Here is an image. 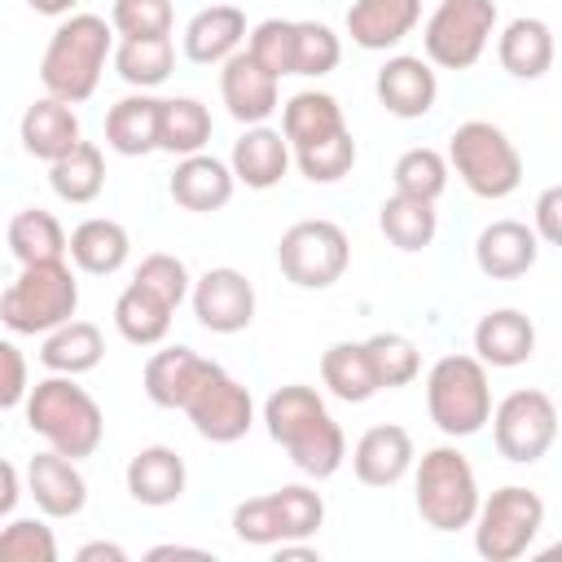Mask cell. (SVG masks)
Segmentation results:
<instances>
[{
	"instance_id": "obj_1",
	"label": "cell",
	"mask_w": 562,
	"mask_h": 562,
	"mask_svg": "<svg viewBox=\"0 0 562 562\" xmlns=\"http://www.w3.org/2000/svg\"><path fill=\"white\" fill-rule=\"evenodd\" d=\"M263 426H268V439L285 448L294 470L307 479H329L347 461V435L316 386H303V382L277 386L263 400Z\"/></svg>"
},
{
	"instance_id": "obj_2",
	"label": "cell",
	"mask_w": 562,
	"mask_h": 562,
	"mask_svg": "<svg viewBox=\"0 0 562 562\" xmlns=\"http://www.w3.org/2000/svg\"><path fill=\"white\" fill-rule=\"evenodd\" d=\"M114 53V26L101 13H66L57 31L44 44L40 57V83L57 101H88L105 75V61Z\"/></svg>"
},
{
	"instance_id": "obj_3",
	"label": "cell",
	"mask_w": 562,
	"mask_h": 562,
	"mask_svg": "<svg viewBox=\"0 0 562 562\" xmlns=\"http://www.w3.org/2000/svg\"><path fill=\"white\" fill-rule=\"evenodd\" d=\"M22 413H26V426L61 457L70 461H83L101 448L105 439V413L101 404L66 373H48L40 378L26 400H22Z\"/></svg>"
},
{
	"instance_id": "obj_4",
	"label": "cell",
	"mask_w": 562,
	"mask_h": 562,
	"mask_svg": "<svg viewBox=\"0 0 562 562\" xmlns=\"http://www.w3.org/2000/svg\"><path fill=\"white\" fill-rule=\"evenodd\" d=\"M443 158H448V171H457V180L483 202H501L522 184V154L509 140V132L496 127L492 119L457 123Z\"/></svg>"
},
{
	"instance_id": "obj_5",
	"label": "cell",
	"mask_w": 562,
	"mask_h": 562,
	"mask_svg": "<svg viewBox=\"0 0 562 562\" xmlns=\"http://www.w3.org/2000/svg\"><path fill=\"white\" fill-rule=\"evenodd\" d=\"M413 505L426 527L435 531H461L474 522L479 509V474L470 457L452 443L426 448L413 461Z\"/></svg>"
},
{
	"instance_id": "obj_6",
	"label": "cell",
	"mask_w": 562,
	"mask_h": 562,
	"mask_svg": "<svg viewBox=\"0 0 562 562\" xmlns=\"http://www.w3.org/2000/svg\"><path fill=\"white\" fill-rule=\"evenodd\" d=\"M79 312V281L66 259H44V263H22L18 281L0 294V321L13 334H48L66 325Z\"/></svg>"
},
{
	"instance_id": "obj_7",
	"label": "cell",
	"mask_w": 562,
	"mask_h": 562,
	"mask_svg": "<svg viewBox=\"0 0 562 562\" xmlns=\"http://www.w3.org/2000/svg\"><path fill=\"white\" fill-rule=\"evenodd\" d=\"M426 413L448 439H470L492 417V382L479 356H439L426 373Z\"/></svg>"
},
{
	"instance_id": "obj_8",
	"label": "cell",
	"mask_w": 562,
	"mask_h": 562,
	"mask_svg": "<svg viewBox=\"0 0 562 562\" xmlns=\"http://www.w3.org/2000/svg\"><path fill=\"white\" fill-rule=\"evenodd\" d=\"M470 527H474V553L483 562H514L536 544L544 527V501L522 483H505L492 496H479Z\"/></svg>"
},
{
	"instance_id": "obj_9",
	"label": "cell",
	"mask_w": 562,
	"mask_h": 562,
	"mask_svg": "<svg viewBox=\"0 0 562 562\" xmlns=\"http://www.w3.org/2000/svg\"><path fill=\"white\" fill-rule=\"evenodd\" d=\"M496 0H439L422 26V57L439 70H470L496 35Z\"/></svg>"
},
{
	"instance_id": "obj_10",
	"label": "cell",
	"mask_w": 562,
	"mask_h": 562,
	"mask_svg": "<svg viewBox=\"0 0 562 562\" xmlns=\"http://www.w3.org/2000/svg\"><path fill=\"white\" fill-rule=\"evenodd\" d=\"M351 263V241L334 220H299L277 241V268L299 290H329Z\"/></svg>"
},
{
	"instance_id": "obj_11",
	"label": "cell",
	"mask_w": 562,
	"mask_h": 562,
	"mask_svg": "<svg viewBox=\"0 0 562 562\" xmlns=\"http://www.w3.org/2000/svg\"><path fill=\"white\" fill-rule=\"evenodd\" d=\"M492 443L514 465H536L558 439V404L540 386H518L492 404Z\"/></svg>"
},
{
	"instance_id": "obj_12",
	"label": "cell",
	"mask_w": 562,
	"mask_h": 562,
	"mask_svg": "<svg viewBox=\"0 0 562 562\" xmlns=\"http://www.w3.org/2000/svg\"><path fill=\"white\" fill-rule=\"evenodd\" d=\"M180 413L193 422V430H198L206 443H237V439H246L250 426H255V400H250L246 382H237L224 364H215V369L193 386V395L184 400Z\"/></svg>"
},
{
	"instance_id": "obj_13",
	"label": "cell",
	"mask_w": 562,
	"mask_h": 562,
	"mask_svg": "<svg viewBox=\"0 0 562 562\" xmlns=\"http://www.w3.org/2000/svg\"><path fill=\"white\" fill-rule=\"evenodd\" d=\"M189 303L198 325L211 334H241L255 321V285L237 268H206L189 285Z\"/></svg>"
},
{
	"instance_id": "obj_14",
	"label": "cell",
	"mask_w": 562,
	"mask_h": 562,
	"mask_svg": "<svg viewBox=\"0 0 562 562\" xmlns=\"http://www.w3.org/2000/svg\"><path fill=\"white\" fill-rule=\"evenodd\" d=\"M220 101L241 127L268 123L281 110V79L268 75L246 48H237L228 61H220Z\"/></svg>"
},
{
	"instance_id": "obj_15",
	"label": "cell",
	"mask_w": 562,
	"mask_h": 562,
	"mask_svg": "<svg viewBox=\"0 0 562 562\" xmlns=\"http://www.w3.org/2000/svg\"><path fill=\"white\" fill-rule=\"evenodd\" d=\"M22 492L35 501V509L44 518H75L83 514L88 505V479L79 470V461L44 448L26 461V474H22Z\"/></svg>"
},
{
	"instance_id": "obj_16",
	"label": "cell",
	"mask_w": 562,
	"mask_h": 562,
	"mask_svg": "<svg viewBox=\"0 0 562 562\" xmlns=\"http://www.w3.org/2000/svg\"><path fill=\"white\" fill-rule=\"evenodd\" d=\"M373 92H378V105L395 119H422L435 110L439 101V75L426 57H413V53H395L382 61L378 79H373Z\"/></svg>"
},
{
	"instance_id": "obj_17",
	"label": "cell",
	"mask_w": 562,
	"mask_h": 562,
	"mask_svg": "<svg viewBox=\"0 0 562 562\" xmlns=\"http://www.w3.org/2000/svg\"><path fill=\"white\" fill-rule=\"evenodd\" d=\"M233 189H237V180H233L228 162H224V158H215V154H206V149L184 154V158L176 162L171 180H167L171 202H176V206H184V211H193V215L224 211V206L233 202Z\"/></svg>"
},
{
	"instance_id": "obj_18",
	"label": "cell",
	"mask_w": 562,
	"mask_h": 562,
	"mask_svg": "<svg viewBox=\"0 0 562 562\" xmlns=\"http://www.w3.org/2000/svg\"><path fill=\"white\" fill-rule=\"evenodd\" d=\"M417 461V448H413V435L395 422H382V426H369L356 448H351V470L364 487H395Z\"/></svg>"
},
{
	"instance_id": "obj_19",
	"label": "cell",
	"mask_w": 562,
	"mask_h": 562,
	"mask_svg": "<svg viewBox=\"0 0 562 562\" xmlns=\"http://www.w3.org/2000/svg\"><path fill=\"white\" fill-rule=\"evenodd\" d=\"M540 259V237L531 233V224L522 220H492L479 237H474V263L483 277L492 281H514L527 277Z\"/></svg>"
},
{
	"instance_id": "obj_20",
	"label": "cell",
	"mask_w": 562,
	"mask_h": 562,
	"mask_svg": "<svg viewBox=\"0 0 562 562\" xmlns=\"http://www.w3.org/2000/svg\"><path fill=\"white\" fill-rule=\"evenodd\" d=\"M123 483H127V496L136 505H149V509H162V505H176L184 496V483H189V470H184V457L167 443H145L132 452L127 470H123Z\"/></svg>"
},
{
	"instance_id": "obj_21",
	"label": "cell",
	"mask_w": 562,
	"mask_h": 562,
	"mask_svg": "<svg viewBox=\"0 0 562 562\" xmlns=\"http://www.w3.org/2000/svg\"><path fill=\"white\" fill-rule=\"evenodd\" d=\"M422 22V0H351L347 9V35L356 48L386 53L400 48Z\"/></svg>"
},
{
	"instance_id": "obj_22",
	"label": "cell",
	"mask_w": 562,
	"mask_h": 562,
	"mask_svg": "<svg viewBox=\"0 0 562 562\" xmlns=\"http://www.w3.org/2000/svg\"><path fill=\"white\" fill-rule=\"evenodd\" d=\"M228 171L237 184L263 193V189H277L290 171V145L281 136V127H268V123H250L237 140H233V154H228Z\"/></svg>"
},
{
	"instance_id": "obj_23",
	"label": "cell",
	"mask_w": 562,
	"mask_h": 562,
	"mask_svg": "<svg viewBox=\"0 0 562 562\" xmlns=\"http://www.w3.org/2000/svg\"><path fill=\"white\" fill-rule=\"evenodd\" d=\"M474 356L487 369H518L536 356V325L518 307H492L474 325Z\"/></svg>"
},
{
	"instance_id": "obj_24",
	"label": "cell",
	"mask_w": 562,
	"mask_h": 562,
	"mask_svg": "<svg viewBox=\"0 0 562 562\" xmlns=\"http://www.w3.org/2000/svg\"><path fill=\"white\" fill-rule=\"evenodd\" d=\"M246 44V13L237 4H206L184 22L180 48L198 66H220Z\"/></svg>"
},
{
	"instance_id": "obj_25",
	"label": "cell",
	"mask_w": 562,
	"mask_h": 562,
	"mask_svg": "<svg viewBox=\"0 0 562 562\" xmlns=\"http://www.w3.org/2000/svg\"><path fill=\"white\" fill-rule=\"evenodd\" d=\"M215 369V360L198 356L193 347H162L145 360V373H140V386L149 395V404L158 408H184V400L193 395V386Z\"/></svg>"
},
{
	"instance_id": "obj_26",
	"label": "cell",
	"mask_w": 562,
	"mask_h": 562,
	"mask_svg": "<svg viewBox=\"0 0 562 562\" xmlns=\"http://www.w3.org/2000/svg\"><path fill=\"white\" fill-rule=\"evenodd\" d=\"M66 255L88 277H114L132 255V233L110 215H92L66 233Z\"/></svg>"
},
{
	"instance_id": "obj_27",
	"label": "cell",
	"mask_w": 562,
	"mask_h": 562,
	"mask_svg": "<svg viewBox=\"0 0 562 562\" xmlns=\"http://www.w3.org/2000/svg\"><path fill=\"white\" fill-rule=\"evenodd\" d=\"M496 61L514 79H544L553 66V26L544 18H509L496 35Z\"/></svg>"
},
{
	"instance_id": "obj_28",
	"label": "cell",
	"mask_w": 562,
	"mask_h": 562,
	"mask_svg": "<svg viewBox=\"0 0 562 562\" xmlns=\"http://www.w3.org/2000/svg\"><path fill=\"white\" fill-rule=\"evenodd\" d=\"M18 136H22V149L40 162H53L61 158L75 140H83L79 132V114L70 101H57V97H40L22 110V123H18Z\"/></svg>"
},
{
	"instance_id": "obj_29",
	"label": "cell",
	"mask_w": 562,
	"mask_h": 562,
	"mask_svg": "<svg viewBox=\"0 0 562 562\" xmlns=\"http://www.w3.org/2000/svg\"><path fill=\"white\" fill-rule=\"evenodd\" d=\"M158 105L154 92H127L105 110V149L123 158H145L158 149Z\"/></svg>"
},
{
	"instance_id": "obj_30",
	"label": "cell",
	"mask_w": 562,
	"mask_h": 562,
	"mask_svg": "<svg viewBox=\"0 0 562 562\" xmlns=\"http://www.w3.org/2000/svg\"><path fill=\"white\" fill-rule=\"evenodd\" d=\"M347 132V114L338 105L334 92H321V88H303L294 92L285 105H281V136L294 149H307V145H321L329 136Z\"/></svg>"
},
{
	"instance_id": "obj_31",
	"label": "cell",
	"mask_w": 562,
	"mask_h": 562,
	"mask_svg": "<svg viewBox=\"0 0 562 562\" xmlns=\"http://www.w3.org/2000/svg\"><path fill=\"white\" fill-rule=\"evenodd\" d=\"M101 356H105L101 329H97L92 321H75V316H70L66 325L48 329L44 342H40V364H44L48 373H66V378L92 373V369L101 364Z\"/></svg>"
},
{
	"instance_id": "obj_32",
	"label": "cell",
	"mask_w": 562,
	"mask_h": 562,
	"mask_svg": "<svg viewBox=\"0 0 562 562\" xmlns=\"http://www.w3.org/2000/svg\"><path fill=\"white\" fill-rule=\"evenodd\" d=\"M321 382H325V391H329L334 400H342V404H364V400H373V395L382 391L364 342H351V338L329 342V347L321 351Z\"/></svg>"
},
{
	"instance_id": "obj_33",
	"label": "cell",
	"mask_w": 562,
	"mask_h": 562,
	"mask_svg": "<svg viewBox=\"0 0 562 562\" xmlns=\"http://www.w3.org/2000/svg\"><path fill=\"white\" fill-rule=\"evenodd\" d=\"M48 184L70 206L97 202L101 189H105V154H101V145L97 140H75L61 158L48 162Z\"/></svg>"
},
{
	"instance_id": "obj_34",
	"label": "cell",
	"mask_w": 562,
	"mask_h": 562,
	"mask_svg": "<svg viewBox=\"0 0 562 562\" xmlns=\"http://www.w3.org/2000/svg\"><path fill=\"white\" fill-rule=\"evenodd\" d=\"M378 228H382V237H386L395 250L413 255V250H426V246L435 241V233H439V211H435V202H426V198L391 193V198L378 206Z\"/></svg>"
},
{
	"instance_id": "obj_35",
	"label": "cell",
	"mask_w": 562,
	"mask_h": 562,
	"mask_svg": "<svg viewBox=\"0 0 562 562\" xmlns=\"http://www.w3.org/2000/svg\"><path fill=\"white\" fill-rule=\"evenodd\" d=\"M171 316H176V307H167L140 281H127V290L114 299V329L132 347H158L167 338V329H171Z\"/></svg>"
},
{
	"instance_id": "obj_36",
	"label": "cell",
	"mask_w": 562,
	"mask_h": 562,
	"mask_svg": "<svg viewBox=\"0 0 562 562\" xmlns=\"http://www.w3.org/2000/svg\"><path fill=\"white\" fill-rule=\"evenodd\" d=\"M110 61H114V70H119V79H123L127 88L149 92V88H158V83L171 75V66H176V44H171V35L119 40L114 53H110Z\"/></svg>"
},
{
	"instance_id": "obj_37",
	"label": "cell",
	"mask_w": 562,
	"mask_h": 562,
	"mask_svg": "<svg viewBox=\"0 0 562 562\" xmlns=\"http://www.w3.org/2000/svg\"><path fill=\"white\" fill-rule=\"evenodd\" d=\"M211 140V110L198 97H162L158 105V149L162 154H198Z\"/></svg>"
},
{
	"instance_id": "obj_38",
	"label": "cell",
	"mask_w": 562,
	"mask_h": 562,
	"mask_svg": "<svg viewBox=\"0 0 562 562\" xmlns=\"http://www.w3.org/2000/svg\"><path fill=\"white\" fill-rule=\"evenodd\" d=\"M9 250L18 263H44V259H66V228L53 211L26 206L9 220Z\"/></svg>"
},
{
	"instance_id": "obj_39",
	"label": "cell",
	"mask_w": 562,
	"mask_h": 562,
	"mask_svg": "<svg viewBox=\"0 0 562 562\" xmlns=\"http://www.w3.org/2000/svg\"><path fill=\"white\" fill-rule=\"evenodd\" d=\"M364 351L373 360V373H378V386L382 391H400L408 382H417L422 373V351L413 338L395 334V329H382V334H369L364 338Z\"/></svg>"
},
{
	"instance_id": "obj_40",
	"label": "cell",
	"mask_w": 562,
	"mask_h": 562,
	"mask_svg": "<svg viewBox=\"0 0 562 562\" xmlns=\"http://www.w3.org/2000/svg\"><path fill=\"white\" fill-rule=\"evenodd\" d=\"M391 180H395V193L439 202V193L448 189V158L439 149H430V145H413V149H404L395 158Z\"/></svg>"
},
{
	"instance_id": "obj_41",
	"label": "cell",
	"mask_w": 562,
	"mask_h": 562,
	"mask_svg": "<svg viewBox=\"0 0 562 562\" xmlns=\"http://www.w3.org/2000/svg\"><path fill=\"white\" fill-rule=\"evenodd\" d=\"M356 158H360V149H356L351 127L338 132V136H329V140H321V145H307V149H294V154H290V162H294L312 184H334V180L351 176Z\"/></svg>"
},
{
	"instance_id": "obj_42",
	"label": "cell",
	"mask_w": 562,
	"mask_h": 562,
	"mask_svg": "<svg viewBox=\"0 0 562 562\" xmlns=\"http://www.w3.org/2000/svg\"><path fill=\"white\" fill-rule=\"evenodd\" d=\"M246 53L277 79L294 75V22L290 18H263L246 31Z\"/></svg>"
},
{
	"instance_id": "obj_43",
	"label": "cell",
	"mask_w": 562,
	"mask_h": 562,
	"mask_svg": "<svg viewBox=\"0 0 562 562\" xmlns=\"http://www.w3.org/2000/svg\"><path fill=\"white\" fill-rule=\"evenodd\" d=\"M342 61V40L325 22H294V75L321 79Z\"/></svg>"
},
{
	"instance_id": "obj_44",
	"label": "cell",
	"mask_w": 562,
	"mask_h": 562,
	"mask_svg": "<svg viewBox=\"0 0 562 562\" xmlns=\"http://www.w3.org/2000/svg\"><path fill=\"white\" fill-rule=\"evenodd\" d=\"M272 501H277V518H281L285 540H312V536L321 531V522H325V501H321L316 487H307V483H285V487L272 492Z\"/></svg>"
},
{
	"instance_id": "obj_45",
	"label": "cell",
	"mask_w": 562,
	"mask_h": 562,
	"mask_svg": "<svg viewBox=\"0 0 562 562\" xmlns=\"http://www.w3.org/2000/svg\"><path fill=\"white\" fill-rule=\"evenodd\" d=\"M0 562H57V536L44 518H4Z\"/></svg>"
},
{
	"instance_id": "obj_46",
	"label": "cell",
	"mask_w": 562,
	"mask_h": 562,
	"mask_svg": "<svg viewBox=\"0 0 562 562\" xmlns=\"http://www.w3.org/2000/svg\"><path fill=\"white\" fill-rule=\"evenodd\" d=\"M110 26H114L119 40L171 35L176 9H171V0H114V4H110Z\"/></svg>"
},
{
	"instance_id": "obj_47",
	"label": "cell",
	"mask_w": 562,
	"mask_h": 562,
	"mask_svg": "<svg viewBox=\"0 0 562 562\" xmlns=\"http://www.w3.org/2000/svg\"><path fill=\"white\" fill-rule=\"evenodd\" d=\"M132 281H140L145 290H154V294H158L167 307H180V303L189 299V285H193V277H189L184 259H180V255H167V250L145 255Z\"/></svg>"
},
{
	"instance_id": "obj_48",
	"label": "cell",
	"mask_w": 562,
	"mask_h": 562,
	"mask_svg": "<svg viewBox=\"0 0 562 562\" xmlns=\"http://www.w3.org/2000/svg\"><path fill=\"white\" fill-rule=\"evenodd\" d=\"M233 536H237L241 544H255V549H272V544H281V540H285L272 492H268V496L237 501V509H233Z\"/></svg>"
},
{
	"instance_id": "obj_49",
	"label": "cell",
	"mask_w": 562,
	"mask_h": 562,
	"mask_svg": "<svg viewBox=\"0 0 562 562\" xmlns=\"http://www.w3.org/2000/svg\"><path fill=\"white\" fill-rule=\"evenodd\" d=\"M31 391V373H26V356L18 351V342L0 338V413L18 408Z\"/></svg>"
},
{
	"instance_id": "obj_50",
	"label": "cell",
	"mask_w": 562,
	"mask_h": 562,
	"mask_svg": "<svg viewBox=\"0 0 562 562\" xmlns=\"http://www.w3.org/2000/svg\"><path fill=\"white\" fill-rule=\"evenodd\" d=\"M531 233L540 237V246H558V241H562V189H558V184H549V189L536 198Z\"/></svg>"
},
{
	"instance_id": "obj_51",
	"label": "cell",
	"mask_w": 562,
	"mask_h": 562,
	"mask_svg": "<svg viewBox=\"0 0 562 562\" xmlns=\"http://www.w3.org/2000/svg\"><path fill=\"white\" fill-rule=\"evenodd\" d=\"M18 496H22V474H18V465H13V461H4V457H0V522H4V518H13Z\"/></svg>"
},
{
	"instance_id": "obj_52",
	"label": "cell",
	"mask_w": 562,
	"mask_h": 562,
	"mask_svg": "<svg viewBox=\"0 0 562 562\" xmlns=\"http://www.w3.org/2000/svg\"><path fill=\"white\" fill-rule=\"evenodd\" d=\"M75 558L79 562H127V549L114 544V540H88V544H79Z\"/></svg>"
},
{
	"instance_id": "obj_53",
	"label": "cell",
	"mask_w": 562,
	"mask_h": 562,
	"mask_svg": "<svg viewBox=\"0 0 562 562\" xmlns=\"http://www.w3.org/2000/svg\"><path fill=\"white\" fill-rule=\"evenodd\" d=\"M145 558L158 562V558H211V553L206 549H193V544H154Z\"/></svg>"
},
{
	"instance_id": "obj_54",
	"label": "cell",
	"mask_w": 562,
	"mask_h": 562,
	"mask_svg": "<svg viewBox=\"0 0 562 562\" xmlns=\"http://www.w3.org/2000/svg\"><path fill=\"white\" fill-rule=\"evenodd\" d=\"M75 4L79 0H26V9L40 18H66V13H75Z\"/></svg>"
}]
</instances>
